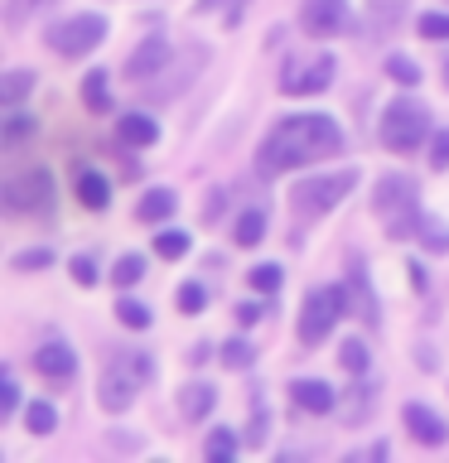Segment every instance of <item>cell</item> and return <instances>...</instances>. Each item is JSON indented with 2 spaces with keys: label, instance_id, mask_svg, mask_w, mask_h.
<instances>
[{
  "label": "cell",
  "instance_id": "1",
  "mask_svg": "<svg viewBox=\"0 0 449 463\" xmlns=\"http://www.w3.org/2000/svg\"><path fill=\"white\" fill-rule=\"evenodd\" d=\"M343 150V130L333 116L324 111H304V116H285V121L271 126V136L261 140L256 150V169L275 179V174H290V169H304L314 159H329Z\"/></svg>",
  "mask_w": 449,
  "mask_h": 463
},
{
  "label": "cell",
  "instance_id": "2",
  "mask_svg": "<svg viewBox=\"0 0 449 463\" xmlns=\"http://www.w3.org/2000/svg\"><path fill=\"white\" fill-rule=\"evenodd\" d=\"M372 213H377V222L387 227L391 241L416 237L425 217H420V198H416L411 174H382V179H377V194H372Z\"/></svg>",
  "mask_w": 449,
  "mask_h": 463
},
{
  "label": "cell",
  "instance_id": "3",
  "mask_svg": "<svg viewBox=\"0 0 449 463\" xmlns=\"http://www.w3.org/2000/svg\"><path fill=\"white\" fill-rule=\"evenodd\" d=\"M358 188V169H339V174H314V179H304L290 188V208L295 217H324L329 208H339V203Z\"/></svg>",
  "mask_w": 449,
  "mask_h": 463
},
{
  "label": "cell",
  "instance_id": "4",
  "mask_svg": "<svg viewBox=\"0 0 449 463\" xmlns=\"http://www.w3.org/2000/svg\"><path fill=\"white\" fill-rule=\"evenodd\" d=\"M150 372H155V362L145 357V353H121L107 372H101V386H97L101 411H111V415L126 411V405L136 401V386H140Z\"/></svg>",
  "mask_w": 449,
  "mask_h": 463
},
{
  "label": "cell",
  "instance_id": "5",
  "mask_svg": "<svg viewBox=\"0 0 449 463\" xmlns=\"http://www.w3.org/2000/svg\"><path fill=\"white\" fill-rule=\"evenodd\" d=\"M425 130H430V111L420 107V101H411V97L387 101V111H382V145L411 155L416 145L425 140Z\"/></svg>",
  "mask_w": 449,
  "mask_h": 463
},
{
  "label": "cell",
  "instance_id": "6",
  "mask_svg": "<svg viewBox=\"0 0 449 463\" xmlns=\"http://www.w3.org/2000/svg\"><path fill=\"white\" fill-rule=\"evenodd\" d=\"M101 39H107V20H101V14H92V10L72 14V20H58V24L49 29L53 53H63V58H82V53H92Z\"/></svg>",
  "mask_w": 449,
  "mask_h": 463
},
{
  "label": "cell",
  "instance_id": "7",
  "mask_svg": "<svg viewBox=\"0 0 449 463\" xmlns=\"http://www.w3.org/2000/svg\"><path fill=\"white\" fill-rule=\"evenodd\" d=\"M339 314H343V289L319 285L314 295L304 299V309H300V343H324L329 328L339 324Z\"/></svg>",
  "mask_w": 449,
  "mask_h": 463
},
{
  "label": "cell",
  "instance_id": "8",
  "mask_svg": "<svg viewBox=\"0 0 449 463\" xmlns=\"http://www.w3.org/2000/svg\"><path fill=\"white\" fill-rule=\"evenodd\" d=\"M53 203V174L49 169H24L5 179V208L10 213H43Z\"/></svg>",
  "mask_w": 449,
  "mask_h": 463
},
{
  "label": "cell",
  "instance_id": "9",
  "mask_svg": "<svg viewBox=\"0 0 449 463\" xmlns=\"http://www.w3.org/2000/svg\"><path fill=\"white\" fill-rule=\"evenodd\" d=\"M333 72H339V63H333L329 53H314V58H304V63H290V68H285L281 92H285V97H310V92H324V87L333 82Z\"/></svg>",
  "mask_w": 449,
  "mask_h": 463
},
{
  "label": "cell",
  "instance_id": "10",
  "mask_svg": "<svg viewBox=\"0 0 449 463\" xmlns=\"http://www.w3.org/2000/svg\"><path fill=\"white\" fill-rule=\"evenodd\" d=\"M300 24L314 39H333L348 24V0H304L300 5Z\"/></svg>",
  "mask_w": 449,
  "mask_h": 463
},
{
  "label": "cell",
  "instance_id": "11",
  "mask_svg": "<svg viewBox=\"0 0 449 463\" xmlns=\"http://www.w3.org/2000/svg\"><path fill=\"white\" fill-rule=\"evenodd\" d=\"M169 63V39L165 34H150V39H140V49L126 58V78L130 82H145V78H159Z\"/></svg>",
  "mask_w": 449,
  "mask_h": 463
},
{
  "label": "cell",
  "instance_id": "12",
  "mask_svg": "<svg viewBox=\"0 0 449 463\" xmlns=\"http://www.w3.org/2000/svg\"><path fill=\"white\" fill-rule=\"evenodd\" d=\"M401 420H406V430H411V439L416 444H444L449 439V430H444V420L440 415H435L430 411V405H420V401H411V405H406V411H401Z\"/></svg>",
  "mask_w": 449,
  "mask_h": 463
},
{
  "label": "cell",
  "instance_id": "13",
  "mask_svg": "<svg viewBox=\"0 0 449 463\" xmlns=\"http://www.w3.org/2000/svg\"><path fill=\"white\" fill-rule=\"evenodd\" d=\"M34 367L49 376V382H68V376L78 372V357H72V347H68V343H58V338H53V343H43L39 353H34Z\"/></svg>",
  "mask_w": 449,
  "mask_h": 463
},
{
  "label": "cell",
  "instance_id": "14",
  "mask_svg": "<svg viewBox=\"0 0 449 463\" xmlns=\"http://www.w3.org/2000/svg\"><path fill=\"white\" fill-rule=\"evenodd\" d=\"M290 396H295L300 411H314V415H329L333 411V386L329 382H314V376H310V382H304V376H300V382H290Z\"/></svg>",
  "mask_w": 449,
  "mask_h": 463
},
{
  "label": "cell",
  "instance_id": "15",
  "mask_svg": "<svg viewBox=\"0 0 449 463\" xmlns=\"http://www.w3.org/2000/svg\"><path fill=\"white\" fill-rule=\"evenodd\" d=\"M116 136H121V145H130V150H145V145L159 140V126H155V116L130 111V116H121V121H116Z\"/></svg>",
  "mask_w": 449,
  "mask_h": 463
},
{
  "label": "cell",
  "instance_id": "16",
  "mask_svg": "<svg viewBox=\"0 0 449 463\" xmlns=\"http://www.w3.org/2000/svg\"><path fill=\"white\" fill-rule=\"evenodd\" d=\"M348 295H353L362 324L377 328V299H372V289H368V275H362V260H353V270H348Z\"/></svg>",
  "mask_w": 449,
  "mask_h": 463
},
{
  "label": "cell",
  "instance_id": "17",
  "mask_svg": "<svg viewBox=\"0 0 449 463\" xmlns=\"http://www.w3.org/2000/svg\"><path fill=\"white\" fill-rule=\"evenodd\" d=\"M213 401H217V396H213L208 382H188V386L179 391V411H184L188 420H203V415L213 411Z\"/></svg>",
  "mask_w": 449,
  "mask_h": 463
},
{
  "label": "cell",
  "instance_id": "18",
  "mask_svg": "<svg viewBox=\"0 0 449 463\" xmlns=\"http://www.w3.org/2000/svg\"><path fill=\"white\" fill-rule=\"evenodd\" d=\"M107 179H101V174H92V169H82L78 174V203L82 208H107Z\"/></svg>",
  "mask_w": 449,
  "mask_h": 463
},
{
  "label": "cell",
  "instance_id": "19",
  "mask_svg": "<svg viewBox=\"0 0 449 463\" xmlns=\"http://www.w3.org/2000/svg\"><path fill=\"white\" fill-rule=\"evenodd\" d=\"M169 213H174V194H169V188H155V194H145L140 208H136L140 222H165Z\"/></svg>",
  "mask_w": 449,
  "mask_h": 463
},
{
  "label": "cell",
  "instance_id": "20",
  "mask_svg": "<svg viewBox=\"0 0 449 463\" xmlns=\"http://www.w3.org/2000/svg\"><path fill=\"white\" fill-rule=\"evenodd\" d=\"M34 130H39V116L10 111V116H5V130H0V145H10V150H14V145H20V140H29Z\"/></svg>",
  "mask_w": 449,
  "mask_h": 463
},
{
  "label": "cell",
  "instance_id": "21",
  "mask_svg": "<svg viewBox=\"0 0 449 463\" xmlns=\"http://www.w3.org/2000/svg\"><path fill=\"white\" fill-rule=\"evenodd\" d=\"M232 237H237V246H256L261 237H266V213H242L237 227H232Z\"/></svg>",
  "mask_w": 449,
  "mask_h": 463
},
{
  "label": "cell",
  "instance_id": "22",
  "mask_svg": "<svg viewBox=\"0 0 449 463\" xmlns=\"http://www.w3.org/2000/svg\"><path fill=\"white\" fill-rule=\"evenodd\" d=\"M237 449H242V439H237L232 430H213V434H208V444H203V454L217 463V458H232Z\"/></svg>",
  "mask_w": 449,
  "mask_h": 463
},
{
  "label": "cell",
  "instance_id": "23",
  "mask_svg": "<svg viewBox=\"0 0 449 463\" xmlns=\"http://www.w3.org/2000/svg\"><path fill=\"white\" fill-rule=\"evenodd\" d=\"M53 425H58L53 405L34 401V405H29V411H24V430H29V434H53Z\"/></svg>",
  "mask_w": 449,
  "mask_h": 463
},
{
  "label": "cell",
  "instance_id": "24",
  "mask_svg": "<svg viewBox=\"0 0 449 463\" xmlns=\"http://www.w3.org/2000/svg\"><path fill=\"white\" fill-rule=\"evenodd\" d=\"M82 97H87V107H92L97 116L111 107L107 101V72H87V82H82Z\"/></svg>",
  "mask_w": 449,
  "mask_h": 463
},
{
  "label": "cell",
  "instance_id": "25",
  "mask_svg": "<svg viewBox=\"0 0 449 463\" xmlns=\"http://www.w3.org/2000/svg\"><path fill=\"white\" fill-rule=\"evenodd\" d=\"M387 78H396L401 87H416L420 82V68L406 53H387Z\"/></svg>",
  "mask_w": 449,
  "mask_h": 463
},
{
  "label": "cell",
  "instance_id": "26",
  "mask_svg": "<svg viewBox=\"0 0 449 463\" xmlns=\"http://www.w3.org/2000/svg\"><path fill=\"white\" fill-rule=\"evenodd\" d=\"M116 318H121V324L126 328H150V309H145V304L140 299H121V304H116Z\"/></svg>",
  "mask_w": 449,
  "mask_h": 463
},
{
  "label": "cell",
  "instance_id": "27",
  "mask_svg": "<svg viewBox=\"0 0 449 463\" xmlns=\"http://www.w3.org/2000/svg\"><path fill=\"white\" fill-rule=\"evenodd\" d=\"M420 241L430 246V251H449V227L440 222V217H425V222H420V232H416Z\"/></svg>",
  "mask_w": 449,
  "mask_h": 463
},
{
  "label": "cell",
  "instance_id": "28",
  "mask_svg": "<svg viewBox=\"0 0 449 463\" xmlns=\"http://www.w3.org/2000/svg\"><path fill=\"white\" fill-rule=\"evenodd\" d=\"M223 362H227L232 372H242V367H252V362H256V347L246 343V338H232V343L223 347Z\"/></svg>",
  "mask_w": 449,
  "mask_h": 463
},
{
  "label": "cell",
  "instance_id": "29",
  "mask_svg": "<svg viewBox=\"0 0 449 463\" xmlns=\"http://www.w3.org/2000/svg\"><path fill=\"white\" fill-rule=\"evenodd\" d=\"M49 260H53V251H49V246H29V251H20V256L10 260V266L29 275V270H43V266H49Z\"/></svg>",
  "mask_w": 449,
  "mask_h": 463
},
{
  "label": "cell",
  "instance_id": "30",
  "mask_svg": "<svg viewBox=\"0 0 449 463\" xmlns=\"http://www.w3.org/2000/svg\"><path fill=\"white\" fill-rule=\"evenodd\" d=\"M155 251L165 256V260H179V256L188 251V237H184V232H159V237H155Z\"/></svg>",
  "mask_w": 449,
  "mask_h": 463
},
{
  "label": "cell",
  "instance_id": "31",
  "mask_svg": "<svg viewBox=\"0 0 449 463\" xmlns=\"http://www.w3.org/2000/svg\"><path fill=\"white\" fill-rule=\"evenodd\" d=\"M339 362H343V372H353V376H358V372H368V347H362L358 338H348V343H343V353H339Z\"/></svg>",
  "mask_w": 449,
  "mask_h": 463
},
{
  "label": "cell",
  "instance_id": "32",
  "mask_svg": "<svg viewBox=\"0 0 449 463\" xmlns=\"http://www.w3.org/2000/svg\"><path fill=\"white\" fill-rule=\"evenodd\" d=\"M111 275H116V285H136L140 275H145V260H140V256H121Z\"/></svg>",
  "mask_w": 449,
  "mask_h": 463
},
{
  "label": "cell",
  "instance_id": "33",
  "mask_svg": "<svg viewBox=\"0 0 449 463\" xmlns=\"http://www.w3.org/2000/svg\"><path fill=\"white\" fill-rule=\"evenodd\" d=\"M29 87H34V72H10V78H5V101H10V107H14V101H20L24 92H29Z\"/></svg>",
  "mask_w": 449,
  "mask_h": 463
},
{
  "label": "cell",
  "instance_id": "34",
  "mask_svg": "<svg viewBox=\"0 0 449 463\" xmlns=\"http://www.w3.org/2000/svg\"><path fill=\"white\" fill-rule=\"evenodd\" d=\"M252 285L261 289V295H275V289H281V266H256L252 270Z\"/></svg>",
  "mask_w": 449,
  "mask_h": 463
},
{
  "label": "cell",
  "instance_id": "35",
  "mask_svg": "<svg viewBox=\"0 0 449 463\" xmlns=\"http://www.w3.org/2000/svg\"><path fill=\"white\" fill-rule=\"evenodd\" d=\"M203 299H208V295H203V285H194V280L179 285V309L184 314H203Z\"/></svg>",
  "mask_w": 449,
  "mask_h": 463
},
{
  "label": "cell",
  "instance_id": "36",
  "mask_svg": "<svg viewBox=\"0 0 449 463\" xmlns=\"http://www.w3.org/2000/svg\"><path fill=\"white\" fill-rule=\"evenodd\" d=\"M420 34L425 39H449V14H420Z\"/></svg>",
  "mask_w": 449,
  "mask_h": 463
},
{
  "label": "cell",
  "instance_id": "37",
  "mask_svg": "<svg viewBox=\"0 0 449 463\" xmlns=\"http://www.w3.org/2000/svg\"><path fill=\"white\" fill-rule=\"evenodd\" d=\"M430 165H435V169H449V130H440V136H435V145H430Z\"/></svg>",
  "mask_w": 449,
  "mask_h": 463
},
{
  "label": "cell",
  "instance_id": "38",
  "mask_svg": "<svg viewBox=\"0 0 449 463\" xmlns=\"http://www.w3.org/2000/svg\"><path fill=\"white\" fill-rule=\"evenodd\" d=\"M0 411H5V415H14V411H20V386H14L10 376L0 382Z\"/></svg>",
  "mask_w": 449,
  "mask_h": 463
},
{
  "label": "cell",
  "instance_id": "39",
  "mask_svg": "<svg viewBox=\"0 0 449 463\" xmlns=\"http://www.w3.org/2000/svg\"><path fill=\"white\" fill-rule=\"evenodd\" d=\"M72 280H78V285H97V266L87 256H78V260H72Z\"/></svg>",
  "mask_w": 449,
  "mask_h": 463
},
{
  "label": "cell",
  "instance_id": "40",
  "mask_svg": "<svg viewBox=\"0 0 449 463\" xmlns=\"http://www.w3.org/2000/svg\"><path fill=\"white\" fill-rule=\"evenodd\" d=\"M252 411H256V430H252V444L266 439V401H261V391L252 396Z\"/></svg>",
  "mask_w": 449,
  "mask_h": 463
},
{
  "label": "cell",
  "instance_id": "41",
  "mask_svg": "<svg viewBox=\"0 0 449 463\" xmlns=\"http://www.w3.org/2000/svg\"><path fill=\"white\" fill-rule=\"evenodd\" d=\"M208 10H227V14H237V10H242V0H198V14H208Z\"/></svg>",
  "mask_w": 449,
  "mask_h": 463
},
{
  "label": "cell",
  "instance_id": "42",
  "mask_svg": "<svg viewBox=\"0 0 449 463\" xmlns=\"http://www.w3.org/2000/svg\"><path fill=\"white\" fill-rule=\"evenodd\" d=\"M237 318H242V324H256V318H261V304H252V299L237 304Z\"/></svg>",
  "mask_w": 449,
  "mask_h": 463
},
{
  "label": "cell",
  "instance_id": "43",
  "mask_svg": "<svg viewBox=\"0 0 449 463\" xmlns=\"http://www.w3.org/2000/svg\"><path fill=\"white\" fill-rule=\"evenodd\" d=\"M411 285H416V289H425V285H430V270L420 266V260H411Z\"/></svg>",
  "mask_w": 449,
  "mask_h": 463
}]
</instances>
